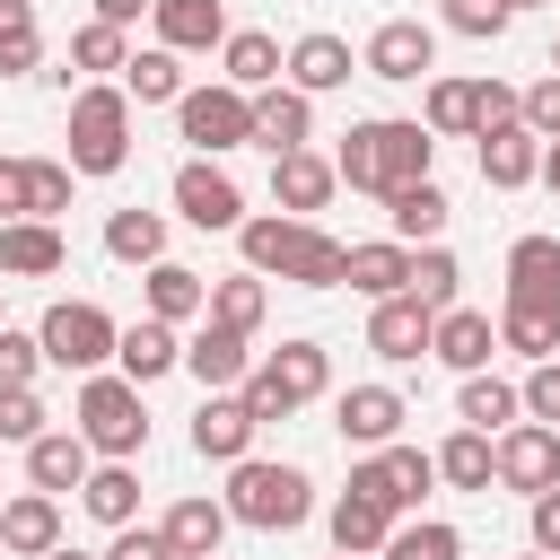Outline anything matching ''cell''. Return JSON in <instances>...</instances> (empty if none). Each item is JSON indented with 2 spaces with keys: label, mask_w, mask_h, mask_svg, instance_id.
I'll return each instance as SVG.
<instances>
[{
  "label": "cell",
  "mask_w": 560,
  "mask_h": 560,
  "mask_svg": "<svg viewBox=\"0 0 560 560\" xmlns=\"http://www.w3.org/2000/svg\"><path fill=\"white\" fill-rule=\"evenodd\" d=\"M359 298H402L411 289V245H394V236H376V245H350V271H341Z\"/></svg>",
  "instance_id": "34"
},
{
  "label": "cell",
  "mask_w": 560,
  "mask_h": 560,
  "mask_svg": "<svg viewBox=\"0 0 560 560\" xmlns=\"http://www.w3.org/2000/svg\"><path fill=\"white\" fill-rule=\"evenodd\" d=\"M359 70H368V79H394V88H411V79H429V70H438V35H429L420 18H385V26L368 35Z\"/></svg>",
  "instance_id": "12"
},
{
  "label": "cell",
  "mask_w": 560,
  "mask_h": 560,
  "mask_svg": "<svg viewBox=\"0 0 560 560\" xmlns=\"http://www.w3.org/2000/svg\"><path fill=\"white\" fill-rule=\"evenodd\" d=\"M35 52H44V35H35V0H0V79H26Z\"/></svg>",
  "instance_id": "44"
},
{
  "label": "cell",
  "mask_w": 560,
  "mask_h": 560,
  "mask_svg": "<svg viewBox=\"0 0 560 560\" xmlns=\"http://www.w3.org/2000/svg\"><path fill=\"white\" fill-rule=\"evenodd\" d=\"M254 411H245V394H201V411H192V455L201 464H245L254 455Z\"/></svg>",
  "instance_id": "15"
},
{
  "label": "cell",
  "mask_w": 560,
  "mask_h": 560,
  "mask_svg": "<svg viewBox=\"0 0 560 560\" xmlns=\"http://www.w3.org/2000/svg\"><path fill=\"white\" fill-rule=\"evenodd\" d=\"M131 158V96L122 79L70 88V175H114Z\"/></svg>",
  "instance_id": "4"
},
{
  "label": "cell",
  "mask_w": 560,
  "mask_h": 560,
  "mask_svg": "<svg viewBox=\"0 0 560 560\" xmlns=\"http://www.w3.org/2000/svg\"><path fill=\"white\" fill-rule=\"evenodd\" d=\"M254 140H262L271 158L306 149V140H315V96H298L289 79H280V88H262V96H254Z\"/></svg>",
  "instance_id": "22"
},
{
  "label": "cell",
  "mask_w": 560,
  "mask_h": 560,
  "mask_svg": "<svg viewBox=\"0 0 560 560\" xmlns=\"http://www.w3.org/2000/svg\"><path fill=\"white\" fill-rule=\"evenodd\" d=\"M551 70H560V44H551Z\"/></svg>",
  "instance_id": "60"
},
{
  "label": "cell",
  "mask_w": 560,
  "mask_h": 560,
  "mask_svg": "<svg viewBox=\"0 0 560 560\" xmlns=\"http://www.w3.org/2000/svg\"><path fill=\"white\" fill-rule=\"evenodd\" d=\"M490 350H499V324H490V315H472V306H446V315H438L429 359H446L455 376H481V368H490Z\"/></svg>",
  "instance_id": "26"
},
{
  "label": "cell",
  "mask_w": 560,
  "mask_h": 560,
  "mask_svg": "<svg viewBox=\"0 0 560 560\" xmlns=\"http://www.w3.org/2000/svg\"><path fill=\"white\" fill-rule=\"evenodd\" d=\"M534 175H542V140H534L525 122L481 131V184H490V192H525Z\"/></svg>",
  "instance_id": "23"
},
{
  "label": "cell",
  "mask_w": 560,
  "mask_h": 560,
  "mask_svg": "<svg viewBox=\"0 0 560 560\" xmlns=\"http://www.w3.org/2000/svg\"><path fill=\"white\" fill-rule=\"evenodd\" d=\"M508 9H534V0H508Z\"/></svg>",
  "instance_id": "59"
},
{
  "label": "cell",
  "mask_w": 560,
  "mask_h": 560,
  "mask_svg": "<svg viewBox=\"0 0 560 560\" xmlns=\"http://www.w3.org/2000/svg\"><path fill=\"white\" fill-rule=\"evenodd\" d=\"M236 254H245V271H262V280H298V289H341V271H350V245L324 236L315 219H289V210L245 219V228H236Z\"/></svg>",
  "instance_id": "2"
},
{
  "label": "cell",
  "mask_w": 560,
  "mask_h": 560,
  "mask_svg": "<svg viewBox=\"0 0 560 560\" xmlns=\"http://www.w3.org/2000/svg\"><path fill=\"white\" fill-rule=\"evenodd\" d=\"M525 560H551V551H525Z\"/></svg>",
  "instance_id": "58"
},
{
  "label": "cell",
  "mask_w": 560,
  "mask_h": 560,
  "mask_svg": "<svg viewBox=\"0 0 560 560\" xmlns=\"http://www.w3.org/2000/svg\"><path fill=\"white\" fill-rule=\"evenodd\" d=\"M516 394H525V420H542V429H560V359H542V368H534V376H525Z\"/></svg>",
  "instance_id": "51"
},
{
  "label": "cell",
  "mask_w": 560,
  "mask_h": 560,
  "mask_svg": "<svg viewBox=\"0 0 560 560\" xmlns=\"http://www.w3.org/2000/svg\"><path fill=\"white\" fill-rule=\"evenodd\" d=\"M385 228H394V245H411V254L438 245V236H446V192H438V184H402V192L385 201Z\"/></svg>",
  "instance_id": "33"
},
{
  "label": "cell",
  "mask_w": 560,
  "mask_h": 560,
  "mask_svg": "<svg viewBox=\"0 0 560 560\" xmlns=\"http://www.w3.org/2000/svg\"><path fill=\"white\" fill-rule=\"evenodd\" d=\"M140 298H149V315H158V324H192V315H210V280H201V271H184V262H149Z\"/></svg>",
  "instance_id": "30"
},
{
  "label": "cell",
  "mask_w": 560,
  "mask_h": 560,
  "mask_svg": "<svg viewBox=\"0 0 560 560\" xmlns=\"http://www.w3.org/2000/svg\"><path fill=\"white\" fill-rule=\"evenodd\" d=\"M0 289H9V280H0Z\"/></svg>",
  "instance_id": "63"
},
{
  "label": "cell",
  "mask_w": 560,
  "mask_h": 560,
  "mask_svg": "<svg viewBox=\"0 0 560 560\" xmlns=\"http://www.w3.org/2000/svg\"><path fill=\"white\" fill-rule=\"evenodd\" d=\"M508 298L560 306V236H516L508 245Z\"/></svg>",
  "instance_id": "32"
},
{
  "label": "cell",
  "mask_w": 560,
  "mask_h": 560,
  "mask_svg": "<svg viewBox=\"0 0 560 560\" xmlns=\"http://www.w3.org/2000/svg\"><path fill=\"white\" fill-rule=\"evenodd\" d=\"M44 420H52V411L35 402V385H26V394H0V446H35Z\"/></svg>",
  "instance_id": "49"
},
{
  "label": "cell",
  "mask_w": 560,
  "mask_h": 560,
  "mask_svg": "<svg viewBox=\"0 0 560 560\" xmlns=\"http://www.w3.org/2000/svg\"><path fill=\"white\" fill-rule=\"evenodd\" d=\"M525 131H534V140H542V149H551V140H560V70H551V79H534V88H525Z\"/></svg>",
  "instance_id": "50"
},
{
  "label": "cell",
  "mask_w": 560,
  "mask_h": 560,
  "mask_svg": "<svg viewBox=\"0 0 560 560\" xmlns=\"http://www.w3.org/2000/svg\"><path fill=\"white\" fill-rule=\"evenodd\" d=\"M228 525H236V516H228V499H201V490H192V499H175V508L158 516V534L175 542V560H219Z\"/></svg>",
  "instance_id": "20"
},
{
  "label": "cell",
  "mask_w": 560,
  "mask_h": 560,
  "mask_svg": "<svg viewBox=\"0 0 560 560\" xmlns=\"http://www.w3.org/2000/svg\"><path fill=\"white\" fill-rule=\"evenodd\" d=\"M184 368H192V385H201V394H236V385L254 376V350H245V332H228V324H210V315H201V332L184 341Z\"/></svg>",
  "instance_id": "16"
},
{
  "label": "cell",
  "mask_w": 560,
  "mask_h": 560,
  "mask_svg": "<svg viewBox=\"0 0 560 560\" xmlns=\"http://www.w3.org/2000/svg\"><path fill=\"white\" fill-rule=\"evenodd\" d=\"M499 490H525V499L560 490V429H542V420L499 429Z\"/></svg>",
  "instance_id": "11"
},
{
  "label": "cell",
  "mask_w": 560,
  "mask_h": 560,
  "mask_svg": "<svg viewBox=\"0 0 560 560\" xmlns=\"http://www.w3.org/2000/svg\"><path fill=\"white\" fill-rule=\"evenodd\" d=\"M429 341H438V315L402 289V298H376V315H368V350L376 359H394V368H411V359H429Z\"/></svg>",
  "instance_id": "13"
},
{
  "label": "cell",
  "mask_w": 560,
  "mask_h": 560,
  "mask_svg": "<svg viewBox=\"0 0 560 560\" xmlns=\"http://www.w3.org/2000/svg\"><path fill=\"white\" fill-rule=\"evenodd\" d=\"M499 350H516V359H560V306H534V298H508L499 306Z\"/></svg>",
  "instance_id": "31"
},
{
  "label": "cell",
  "mask_w": 560,
  "mask_h": 560,
  "mask_svg": "<svg viewBox=\"0 0 560 560\" xmlns=\"http://www.w3.org/2000/svg\"><path fill=\"white\" fill-rule=\"evenodd\" d=\"M394 525H402V516H394L385 499H368V490H341V499H332V551H350V560L385 551Z\"/></svg>",
  "instance_id": "27"
},
{
  "label": "cell",
  "mask_w": 560,
  "mask_h": 560,
  "mask_svg": "<svg viewBox=\"0 0 560 560\" xmlns=\"http://www.w3.org/2000/svg\"><path fill=\"white\" fill-rule=\"evenodd\" d=\"M236 26H228V9L219 0H158V44L166 52H210V44H228Z\"/></svg>",
  "instance_id": "29"
},
{
  "label": "cell",
  "mask_w": 560,
  "mask_h": 560,
  "mask_svg": "<svg viewBox=\"0 0 560 560\" xmlns=\"http://www.w3.org/2000/svg\"><path fill=\"white\" fill-rule=\"evenodd\" d=\"M88 472H96V446H88L79 429H44V438L26 446V481L52 490V499H61V490H88Z\"/></svg>",
  "instance_id": "19"
},
{
  "label": "cell",
  "mask_w": 560,
  "mask_h": 560,
  "mask_svg": "<svg viewBox=\"0 0 560 560\" xmlns=\"http://www.w3.org/2000/svg\"><path fill=\"white\" fill-rule=\"evenodd\" d=\"M70 210V158H26V219H61Z\"/></svg>",
  "instance_id": "46"
},
{
  "label": "cell",
  "mask_w": 560,
  "mask_h": 560,
  "mask_svg": "<svg viewBox=\"0 0 560 560\" xmlns=\"http://www.w3.org/2000/svg\"><path fill=\"white\" fill-rule=\"evenodd\" d=\"M26 219V158H0V228Z\"/></svg>",
  "instance_id": "54"
},
{
  "label": "cell",
  "mask_w": 560,
  "mask_h": 560,
  "mask_svg": "<svg viewBox=\"0 0 560 560\" xmlns=\"http://www.w3.org/2000/svg\"><path fill=\"white\" fill-rule=\"evenodd\" d=\"M324 385H332V350H324V341H280L271 359H254V376H245L236 394H245L254 420H289V411L315 402Z\"/></svg>",
  "instance_id": "5"
},
{
  "label": "cell",
  "mask_w": 560,
  "mask_h": 560,
  "mask_svg": "<svg viewBox=\"0 0 560 560\" xmlns=\"http://www.w3.org/2000/svg\"><path fill=\"white\" fill-rule=\"evenodd\" d=\"M438 481H455V490H490V481H499V438H490V429H455V438L438 446Z\"/></svg>",
  "instance_id": "35"
},
{
  "label": "cell",
  "mask_w": 560,
  "mask_h": 560,
  "mask_svg": "<svg viewBox=\"0 0 560 560\" xmlns=\"http://www.w3.org/2000/svg\"><path fill=\"white\" fill-rule=\"evenodd\" d=\"M376 560H464V534L446 516H411V525H394V542Z\"/></svg>",
  "instance_id": "43"
},
{
  "label": "cell",
  "mask_w": 560,
  "mask_h": 560,
  "mask_svg": "<svg viewBox=\"0 0 560 560\" xmlns=\"http://www.w3.org/2000/svg\"><path fill=\"white\" fill-rule=\"evenodd\" d=\"M542 184H551V192H560V140H551V149H542Z\"/></svg>",
  "instance_id": "56"
},
{
  "label": "cell",
  "mask_w": 560,
  "mask_h": 560,
  "mask_svg": "<svg viewBox=\"0 0 560 560\" xmlns=\"http://www.w3.org/2000/svg\"><path fill=\"white\" fill-rule=\"evenodd\" d=\"M525 516H534V551H551V560H560V490L525 499Z\"/></svg>",
  "instance_id": "53"
},
{
  "label": "cell",
  "mask_w": 560,
  "mask_h": 560,
  "mask_svg": "<svg viewBox=\"0 0 560 560\" xmlns=\"http://www.w3.org/2000/svg\"><path fill=\"white\" fill-rule=\"evenodd\" d=\"M79 438L105 455V464H131L149 446V411H140V385L131 376H79V402H70Z\"/></svg>",
  "instance_id": "6"
},
{
  "label": "cell",
  "mask_w": 560,
  "mask_h": 560,
  "mask_svg": "<svg viewBox=\"0 0 560 560\" xmlns=\"http://www.w3.org/2000/svg\"><path fill=\"white\" fill-rule=\"evenodd\" d=\"M105 560H175V542H166L158 525H122V534L105 542Z\"/></svg>",
  "instance_id": "52"
},
{
  "label": "cell",
  "mask_w": 560,
  "mask_h": 560,
  "mask_svg": "<svg viewBox=\"0 0 560 560\" xmlns=\"http://www.w3.org/2000/svg\"><path fill=\"white\" fill-rule=\"evenodd\" d=\"M175 131L192 140V158H228V149H245L254 140V96L245 88H184V105H175Z\"/></svg>",
  "instance_id": "8"
},
{
  "label": "cell",
  "mask_w": 560,
  "mask_h": 560,
  "mask_svg": "<svg viewBox=\"0 0 560 560\" xmlns=\"http://www.w3.org/2000/svg\"><path fill=\"white\" fill-rule=\"evenodd\" d=\"M508 18H516L508 0H446V26H455V35H472V44H499V35H508Z\"/></svg>",
  "instance_id": "48"
},
{
  "label": "cell",
  "mask_w": 560,
  "mask_h": 560,
  "mask_svg": "<svg viewBox=\"0 0 560 560\" xmlns=\"http://www.w3.org/2000/svg\"><path fill=\"white\" fill-rule=\"evenodd\" d=\"M455 280H464V271H455V254H446V245H420V254H411V298H420L429 315H446V306H455Z\"/></svg>",
  "instance_id": "45"
},
{
  "label": "cell",
  "mask_w": 560,
  "mask_h": 560,
  "mask_svg": "<svg viewBox=\"0 0 560 560\" xmlns=\"http://www.w3.org/2000/svg\"><path fill=\"white\" fill-rule=\"evenodd\" d=\"M166 192H175V219H184V228H201V236L245 228V192H236V175H228L219 158H184Z\"/></svg>",
  "instance_id": "9"
},
{
  "label": "cell",
  "mask_w": 560,
  "mask_h": 560,
  "mask_svg": "<svg viewBox=\"0 0 560 560\" xmlns=\"http://www.w3.org/2000/svg\"><path fill=\"white\" fill-rule=\"evenodd\" d=\"M79 508H88L96 525H114V534L140 525V472H131V464H96L88 490H79Z\"/></svg>",
  "instance_id": "36"
},
{
  "label": "cell",
  "mask_w": 560,
  "mask_h": 560,
  "mask_svg": "<svg viewBox=\"0 0 560 560\" xmlns=\"http://www.w3.org/2000/svg\"><path fill=\"white\" fill-rule=\"evenodd\" d=\"M438 140H481V79H429V114H420Z\"/></svg>",
  "instance_id": "37"
},
{
  "label": "cell",
  "mask_w": 560,
  "mask_h": 560,
  "mask_svg": "<svg viewBox=\"0 0 560 560\" xmlns=\"http://www.w3.org/2000/svg\"><path fill=\"white\" fill-rule=\"evenodd\" d=\"M271 315V289H262V271H228V280H210V324H228V332H245L254 341V324Z\"/></svg>",
  "instance_id": "39"
},
{
  "label": "cell",
  "mask_w": 560,
  "mask_h": 560,
  "mask_svg": "<svg viewBox=\"0 0 560 560\" xmlns=\"http://www.w3.org/2000/svg\"><path fill=\"white\" fill-rule=\"evenodd\" d=\"M35 368H44V341L0 324V394H26V385H35Z\"/></svg>",
  "instance_id": "47"
},
{
  "label": "cell",
  "mask_w": 560,
  "mask_h": 560,
  "mask_svg": "<svg viewBox=\"0 0 560 560\" xmlns=\"http://www.w3.org/2000/svg\"><path fill=\"white\" fill-rule=\"evenodd\" d=\"M0 551L52 560V551H61V499H52V490H18V499L0 508Z\"/></svg>",
  "instance_id": "17"
},
{
  "label": "cell",
  "mask_w": 560,
  "mask_h": 560,
  "mask_svg": "<svg viewBox=\"0 0 560 560\" xmlns=\"http://www.w3.org/2000/svg\"><path fill=\"white\" fill-rule=\"evenodd\" d=\"M219 560H228V551H219Z\"/></svg>",
  "instance_id": "62"
},
{
  "label": "cell",
  "mask_w": 560,
  "mask_h": 560,
  "mask_svg": "<svg viewBox=\"0 0 560 560\" xmlns=\"http://www.w3.org/2000/svg\"><path fill=\"white\" fill-rule=\"evenodd\" d=\"M429 166H438V131L429 122H350L341 131V149H332V175L350 184V192H376V201H394L402 184H429Z\"/></svg>",
  "instance_id": "1"
},
{
  "label": "cell",
  "mask_w": 560,
  "mask_h": 560,
  "mask_svg": "<svg viewBox=\"0 0 560 560\" xmlns=\"http://www.w3.org/2000/svg\"><path fill=\"white\" fill-rule=\"evenodd\" d=\"M52 560H88V551H52Z\"/></svg>",
  "instance_id": "57"
},
{
  "label": "cell",
  "mask_w": 560,
  "mask_h": 560,
  "mask_svg": "<svg viewBox=\"0 0 560 560\" xmlns=\"http://www.w3.org/2000/svg\"><path fill=\"white\" fill-rule=\"evenodd\" d=\"M166 368H184V332H175V324H158V315L122 324V341H114V376H131V385H158Z\"/></svg>",
  "instance_id": "18"
},
{
  "label": "cell",
  "mask_w": 560,
  "mask_h": 560,
  "mask_svg": "<svg viewBox=\"0 0 560 560\" xmlns=\"http://www.w3.org/2000/svg\"><path fill=\"white\" fill-rule=\"evenodd\" d=\"M228 516L254 525V534H289V525L315 516V481H306L298 464H262V455H245V464H228Z\"/></svg>",
  "instance_id": "3"
},
{
  "label": "cell",
  "mask_w": 560,
  "mask_h": 560,
  "mask_svg": "<svg viewBox=\"0 0 560 560\" xmlns=\"http://www.w3.org/2000/svg\"><path fill=\"white\" fill-rule=\"evenodd\" d=\"M35 341H44V368L105 376V359H114L122 324H114L105 306H88V298H52V306H44V324H35Z\"/></svg>",
  "instance_id": "7"
},
{
  "label": "cell",
  "mask_w": 560,
  "mask_h": 560,
  "mask_svg": "<svg viewBox=\"0 0 560 560\" xmlns=\"http://www.w3.org/2000/svg\"><path fill=\"white\" fill-rule=\"evenodd\" d=\"M280 70H289V52H280L262 26H236V35L219 44V79H228V88H245V96L280 88Z\"/></svg>",
  "instance_id": "25"
},
{
  "label": "cell",
  "mask_w": 560,
  "mask_h": 560,
  "mask_svg": "<svg viewBox=\"0 0 560 560\" xmlns=\"http://www.w3.org/2000/svg\"><path fill=\"white\" fill-rule=\"evenodd\" d=\"M350 70H359V61H350V44L315 26V35H298V44H289V70H280V79H289L298 96H332V88H350Z\"/></svg>",
  "instance_id": "21"
},
{
  "label": "cell",
  "mask_w": 560,
  "mask_h": 560,
  "mask_svg": "<svg viewBox=\"0 0 560 560\" xmlns=\"http://www.w3.org/2000/svg\"><path fill=\"white\" fill-rule=\"evenodd\" d=\"M122 96H131V105H184V70H175V52H166V44L131 52V70H122Z\"/></svg>",
  "instance_id": "41"
},
{
  "label": "cell",
  "mask_w": 560,
  "mask_h": 560,
  "mask_svg": "<svg viewBox=\"0 0 560 560\" xmlns=\"http://www.w3.org/2000/svg\"><path fill=\"white\" fill-rule=\"evenodd\" d=\"M455 411H464V429H516L525 420V394L508 385V376H464V394H455Z\"/></svg>",
  "instance_id": "40"
},
{
  "label": "cell",
  "mask_w": 560,
  "mask_h": 560,
  "mask_svg": "<svg viewBox=\"0 0 560 560\" xmlns=\"http://www.w3.org/2000/svg\"><path fill=\"white\" fill-rule=\"evenodd\" d=\"M332 158H315V149H289V158H271V201L289 210V219H315L324 201H332Z\"/></svg>",
  "instance_id": "24"
},
{
  "label": "cell",
  "mask_w": 560,
  "mask_h": 560,
  "mask_svg": "<svg viewBox=\"0 0 560 560\" xmlns=\"http://www.w3.org/2000/svg\"><path fill=\"white\" fill-rule=\"evenodd\" d=\"M332 560H350V551H332Z\"/></svg>",
  "instance_id": "61"
},
{
  "label": "cell",
  "mask_w": 560,
  "mask_h": 560,
  "mask_svg": "<svg viewBox=\"0 0 560 560\" xmlns=\"http://www.w3.org/2000/svg\"><path fill=\"white\" fill-rule=\"evenodd\" d=\"M402 420H411V402H402L394 385H350V394L332 402V429H341L350 446H368V455H376V446H394V438H402Z\"/></svg>",
  "instance_id": "14"
},
{
  "label": "cell",
  "mask_w": 560,
  "mask_h": 560,
  "mask_svg": "<svg viewBox=\"0 0 560 560\" xmlns=\"http://www.w3.org/2000/svg\"><path fill=\"white\" fill-rule=\"evenodd\" d=\"M61 262H70V245H61L52 219H9V228H0V271H9V280H44V271H61Z\"/></svg>",
  "instance_id": "28"
},
{
  "label": "cell",
  "mask_w": 560,
  "mask_h": 560,
  "mask_svg": "<svg viewBox=\"0 0 560 560\" xmlns=\"http://www.w3.org/2000/svg\"><path fill=\"white\" fill-rule=\"evenodd\" d=\"M429 481H438V455H420V446H402V438L350 464V490H368V499H385L394 516H402V508H420V499H429Z\"/></svg>",
  "instance_id": "10"
},
{
  "label": "cell",
  "mask_w": 560,
  "mask_h": 560,
  "mask_svg": "<svg viewBox=\"0 0 560 560\" xmlns=\"http://www.w3.org/2000/svg\"><path fill=\"white\" fill-rule=\"evenodd\" d=\"M70 70H96V79H122L131 70V44H122V26H105V18H88L79 35H70ZM61 70V79H70Z\"/></svg>",
  "instance_id": "42"
},
{
  "label": "cell",
  "mask_w": 560,
  "mask_h": 560,
  "mask_svg": "<svg viewBox=\"0 0 560 560\" xmlns=\"http://www.w3.org/2000/svg\"><path fill=\"white\" fill-rule=\"evenodd\" d=\"M105 26H131V18H158V0H96Z\"/></svg>",
  "instance_id": "55"
},
{
  "label": "cell",
  "mask_w": 560,
  "mask_h": 560,
  "mask_svg": "<svg viewBox=\"0 0 560 560\" xmlns=\"http://www.w3.org/2000/svg\"><path fill=\"white\" fill-rule=\"evenodd\" d=\"M105 254L114 262H140V271L166 262V210H114L105 219Z\"/></svg>",
  "instance_id": "38"
}]
</instances>
